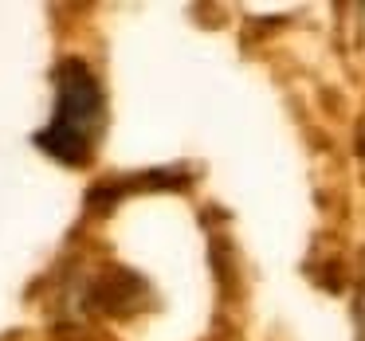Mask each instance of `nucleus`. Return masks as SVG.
Masks as SVG:
<instances>
[{"label":"nucleus","instance_id":"obj_1","mask_svg":"<svg viewBox=\"0 0 365 341\" xmlns=\"http://www.w3.org/2000/svg\"><path fill=\"white\" fill-rule=\"evenodd\" d=\"M106 130V98L98 87V75L83 59H63L56 67V110L51 122L36 134L48 157L63 165H87L95 157V145Z\"/></svg>","mask_w":365,"mask_h":341},{"label":"nucleus","instance_id":"obj_2","mask_svg":"<svg viewBox=\"0 0 365 341\" xmlns=\"http://www.w3.org/2000/svg\"><path fill=\"white\" fill-rule=\"evenodd\" d=\"M357 322H361V341H365V290H361V306H357Z\"/></svg>","mask_w":365,"mask_h":341}]
</instances>
